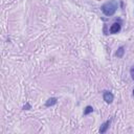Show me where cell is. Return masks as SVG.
Returning a JSON list of instances; mask_svg holds the SVG:
<instances>
[{
  "mask_svg": "<svg viewBox=\"0 0 134 134\" xmlns=\"http://www.w3.org/2000/svg\"><path fill=\"white\" fill-rule=\"evenodd\" d=\"M120 28H121V26H120L119 23H113L110 27V34H112V35L117 34V32L120 31Z\"/></svg>",
  "mask_w": 134,
  "mask_h": 134,
  "instance_id": "obj_3",
  "label": "cell"
},
{
  "mask_svg": "<svg viewBox=\"0 0 134 134\" xmlns=\"http://www.w3.org/2000/svg\"><path fill=\"white\" fill-rule=\"evenodd\" d=\"M93 111V108L91 107V106H87L86 108H85V110H84V115H88L89 113H91Z\"/></svg>",
  "mask_w": 134,
  "mask_h": 134,
  "instance_id": "obj_7",
  "label": "cell"
},
{
  "mask_svg": "<svg viewBox=\"0 0 134 134\" xmlns=\"http://www.w3.org/2000/svg\"><path fill=\"white\" fill-rule=\"evenodd\" d=\"M55 104H57V98H55V97H50V98H48V99L46 100L45 106H46V107H50V106H53V105H55Z\"/></svg>",
  "mask_w": 134,
  "mask_h": 134,
  "instance_id": "obj_5",
  "label": "cell"
},
{
  "mask_svg": "<svg viewBox=\"0 0 134 134\" xmlns=\"http://www.w3.org/2000/svg\"><path fill=\"white\" fill-rule=\"evenodd\" d=\"M23 108H24V109H25V108H28V109H29V108H30V106H29V104H26V105H25Z\"/></svg>",
  "mask_w": 134,
  "mask_h": 134,
  "instance_id": "obj_9",
  "label": "cell"
},
{
  "mask_svg": "<svg viewBox=\"0 0 134 134\" xmlns=\"http://www.w3.org/2000/svg\"><path fill=\"white\" fill-rule=\"evenodd\" d=\"M103 98L107 104H111L113 102V99H114V96L110 91H105L103 93Z\"/></svg>",
  "mask_w": 134,
  "mask_h": 134,
  "instance_id": "obj_2",
  "label": "cell"
},
{
  "mask_svg": "<svg viewBox=\"0 0 134 134\" xmlns=\"http://www.w3.org/2000/svg\"><path fill=\"white\" fill-rule=\"evenodd\" d=\"M110 122H111V120H110V119H109V120H107V121H105V122L100 126V128H99V132H100V133H105V132L107 131V129L109 128Z\"/></svg>",
  "mask_w": 134,
  "mask_h": 134,
  "instance_id": "obj_4",
  "label": "cell"
},
{
  "mask_svg": "<svg viewBox=\"0 0 134 134\" xmlns=\"http://www.w3.org/2000/svg\"><path fill=\"white\" fill-rule=\"evenodd\" d=\"M133 95H134V90H133Z\"/></svg>",
  "mask_w": 134,
  "mask_h": 134,
  "instance_id": "obj_10",
  "label": "cell"
},
{
  "mask_svg": "<svg viewBox=\"0 0 134 134\" xmlns=\"http://www.w3.org/2000/svg\"><path fill=\"white\" fill-rule=\"evenodd\" d=\"M100 9H102V12L105 16H108V17L113 16L115 14L116 9H117V3H116V1L112 0L110 2H107V3L103 4Z\"/></svg>",
  "mask_w": 134,
  "mask_h": 134,
  "instance_id": "obj_1",
  "label": "cell"
},
{
  "mask_svg": "<svg viewBox=\"0 0 134 134\" xmlns=\"http://www.w3.org/2000/svg\"><path fill=\"white\" fill-rule=\"evenodd\" d=\"M124 52H125V48H124L122 46H120V47L117 49V51H116L115 55H116L117 58H122V55H124Z\"/></svg>",
  "mask_w": 134,
  "mask_h": 134,
  "instance_id": "obj_6",
  "label": "cell"
},
{
  "mask_svg": "<svg viewBox=\"0 0 134 134\" xmlns=\"http://www.w3.org/2000/svg\"><path fill=\"white\" fill-rule=\"evenodd\" d=\"M130 74H131V77H132V80L134 81V68H132V69L130 70Z\"/></svg>",
  "mask_w": 134,
  "mask_h": 134,
  "instance_id": "obj_8",
  "label": "cell"
}]
</instances>
